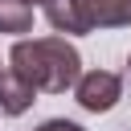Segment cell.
<instances>
[{"mask_svg": "<svg viewBox=\"0 0 131 131\" xmlns=\"http://www.w3.org/2000/svg\"><path fill=\"white\" fill-rule=\"evenodd\" d=\"M8 66L37 86V94H66L82 78V53L66 37H16Z\"/></svg>", "mask_w": 131, "mask_h": 131, "instance_id": "cell-1", "label": "cell"}, {"mask_svg": "<svg viewBox=\"0 0 131 131\" xmlns=\"http://www.w3.org/2000/svg\"><path fill=\"white\" fill-rule=\"evenodd\" d=\"M74 98H78L82 111L106 115V111H115L119 98H123V78L111 74V70H82V78H78V86H74Z\"/></svg>", "mask_w": 131, "mask_h": 131, "instance_id": "cell-2", "label": "cell"}, {"mask_svg": "<svg viewBox=\"0 0 131 131\" xmlns=\"http://www.w3.org/2000/svg\"><path fill=\"white\" fill-rule=\"evenodd\" d=\"M82 20H86V33H98V29H127L131 25V0H74Z\"/></svg>", "mask_w": 131, "mask_h": 131, "instance_id": "cell-3", "label": "cell"}, {"mask_svg": "<svg viewBox=\"0 0 131 131\" xmlns=\"http://www.w3.org/2000/svg\"><path fill=\"white\" fill-rule=\"evenodd\" d=\"M33 102H37V86L25 82L12 66H4V74H0V111L16 119V115H25Z\"/></svg>", "mask_w": 131, "mask_h": 131, "instance_id": "cell-4", "label": "cell"}, {"mask_svg": "<svg viewBox=\"0 0 131 131\" xmlns=\"http://www.w3.org/2000/svg\"><path fill=\"white\" fill-rule=\"evenodd\" d=\"M41 12H45V20H49V29H53L57 37H78V33H86V20H82V12H78L74 0H49Z\"/></svg>", "mask_w": 131, "mask_h": 131, "instance_id": "cell-5", "label": "cell"}, {"mask_svg": "<svg viewBox=\"0 0 131 131\" xmlns=\"http://www.w3.org/2000/svg\"><path fill=\"white\" fill-rule=\"evenodd\" d=\"M0 33H8V37L33 33V4L29 0H0Z\"/></svg>", "mask_w": 131, "mask_h": 131, "instance_id": "cell-6", "label": "cell"}, {"mask_svg": "<svg viewBox=\"0 0 131 131\" xmlns=\"http://www.w3.org/2000/svg\"><path fill=\"white\" fill-rule=\"evenodd\" d=\"M37 131H86L82 123H74V119H45Z\"/></svg>", "mask_w": 131, "mask_h": 131, "instance_id": "cell-7", "label": "cell"}, {"mask_svg": "<svg viewBox=\"0 0 131 131\" xmlns=\"http://www.w3.org/2000/svg\"><path fill=\"white\" fill-rule=\"evenodd\" d=\"M29 4H33V8H37V4H41V8H45V4H49V0H29Z\"/></svg>", "mask_w": 131, "mask_h": 131, "instance_id": "cell-8", "label": "cell"}, {"mask_svg": "<svg viewBox=\"0 0 131 131\" xmlns=\"http://www.w3.org/2000/svg\"><path fill=\"white\" fill-rule=\"evenodd\" d=\"M127 70H131V57H127Z\"/></svg>", "mask_w": 131, "mask_h": 131, "instance_id": "cell-9", "label": "cell"}, {"mask_svg": "<svg viewBox=\"0 0 131 131\" xmlns=\"http://www.w3.org/2000/svg\"><path fill=\"white\" fill-rule=\"evenodd\" d=\"M0 74H4V66H0Z\"/></svg>", "mask_w": 131, "mask_h": 131, "instance_id": "cell-10", "label": "cell"}]
</instances>
